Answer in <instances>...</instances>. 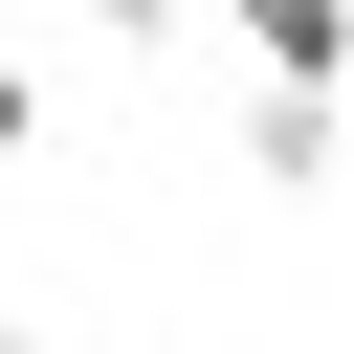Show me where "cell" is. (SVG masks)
Returning <instances> with one entry per match:
<instances>
[{"label":"cell","instance_id":"cell-5","mask_svg":"<svg viewBox=\"0 0 354 354\" xmlns=\"http://www.w3.org/2000/svg\"><path fill=\"white\" fill-rule=\"evenodd\" d=\"M0 354H44V332H22V310H0Z\"/></svg>","mask_w":354,"mask_h":354},{"label":"cell","instance_id":"cell-4","mask_svg":"<svg viewBox=\"0 0 354 354\" xmlns=\"http://www.w3.org/2000/svg\"><path fill=\"white\" fill-rule=\"evenodd\" d=\"M22 155H44V66L0 44V177H22Z\"/></svg>","mask_w":354,"mask_h":354},{"label":"cell","instance_id":"cell-3","mask_svg":"<svg viewBox=\"0 0 354 354\" xmlns=\"http://www.w3.org/2000/svg\"><path fill=\"white\" fill-rule=\"evenodd\" d=\"M177 22H199V0H88V44H133V66H155Z\"/></svg>","mask_w":354,"mask_h":354},{"label":"cell","instance_id":"cell-1","mask_svg":"<svg viewBox=\"0 0 354 354\" xmlns=\"http://www.w3.org/2000/svg\"><path fill=\"white\" fill-rule=\"evenodd\" d=\"M221 22H243V66H266V88L354 111V0H221Z\"/></svg>","mask_w":354,"mask_h":354},{"label":"cell","instance_id":"cell-2","mask_svg":"<svg viewBox=\"0 0 354 354\" xmlns=\"http://www.w3.org/2000/svg\"><path fill=\"white\" fill-rule=\"evenodd\" d=\"M243 177H266V199H332V177H354V111H310V88H243Z\"/></svg>","mask_w":354,"mask_h":354}]
</instances>
